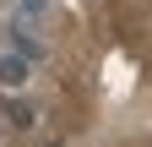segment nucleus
<instances>
[{
	"label": "nucleus",
	"instance_id": "f257e3e1",
	"mask_svg": "<svg viewBox=\"0 0 152 147\" xmlns=\"http://www.w3.org/2000/svg\"><path fill=\"white\" fill-rule=\"evenodd\" d=\"M27 76H33V60H22L16 49H11V54H0V87H22Z\"/></svg>",
	"mask_w": 152,
	"mask_h": 147
},
{
	"label": "nucleus",
	"instance_id": "f03ea898",
	"mask_svg": "<svg viewBox=\"0 0 152 147\" xmlns=\"http://www.w3.org/2000/svg\"><path fill=\"white\" fill-rule=\"evenodd\" d=\"M11 44H16V54H22V60H44V44H38V38H33V33H27L22 22H16V33H11Z\"/></svg>",
	"mask_w": 152,
	"mask_h": 147
},
{
	"label": "nucleus",
	"instance_id": "7ed1b4c3",
	"mask_svg": "<svg viewBox=\"0 0 152 147\" xmlns=\"http://www.w3.org/2000/svg\"><path fill=\"white\" fill-rule=\"evenodd\" d=\"M6 115H11L16 125H33V109H27V104H11V109H6Z\"/></svg>",
	"mask_w": 152,
	"mask_h": 147
},
{
	"label": "nucleus",
	"instance_id": "20e7f679",
	"mask_svg": "<svg viewBox=\"0 0 152 147\" xmlns=\"http://www.w3.org/2000/svg\"><path fill=\"white\" fill-rule=\"evenodd\" d=\"M49 11V0H22V11H16V16H44Z\"/></svg>",
	"mask_w": 152,
	"mask_h": 147
}]
</instances>
